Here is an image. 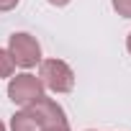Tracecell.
<instances>
[{"label": "cell", "instance_id": "30bf717a", "mask_svg": "<svg viewBox=\"0 0 131 131\" xmlns=\"http://www.w3.org/2000/svg\"><path fill=\"white\" fill-rule=\"evenodd\" d=\"M49 3H51V5H67L70 0H49Z\"/></svg>", "mask_w": 131, "mask_h": 131}, {"label": "cell", "instance_id": "ba28073f", "mask_svg": "<svg viewBox=\"0 0 131 131\" xmlns=\"http://www.w3.org/2000/svg\"><path fill=\"white\" fill-rule=\"evenodd\" d=\"M18 5V0H0V10H13Z\"/></svg>", "mask_w": 131, "mask_h": 131}, {"label": "cell", "instance_id": "52a82bcc", "mask_svg": "<svg viewBox=\"0 0 131 131\" xmlns=\"http://www.w3.org/2000/svg\"><path fill=\"white\" fill-rule=\"evenodd\" d=\"M113 8H116L123 18H131V0H113Z\"/></svg>", "mask_w": 131, "mask_h": 131}, {"label": "cell", "instance_id": "5b68a950", "mask_svg": "<svg viewBox=\"0 0 131 131\" xmlns=\"http://www.w3.org/2000/svg\"><path fill=\"white\" fill-rule=\"evenodd\" d=\"M10 126H13V131H41L39 118H36L28 108H23L21 113H16L13 121H10Z\"/></svg>", "mask_w": 131, "mask_h": 131}, {"label": "cell", "instance_id": "3957f363", "mask_svg": "<svg viewBox=\"0 0 131 131\" xmlns=\"http://www.w3.org/2000/svg\"><path fill=\"white\" fill-rule=\"evenodd\" d=\"M8 95L16 105H28L34 103L39 95H44V82L34 75H18L10 85H8Z\"/></svg>", "mask_w": 131, "mask_h": 131}, {"label": "cell", "instance_id": "8fae6325", "mask_svg": "<svg viewBox=\"0 0 131 131\" xmlns=\"http://www.w3.org/2000/svg\"><path fill=\"white\" fill-rule=\"evenodd\" d=\"M126 46H128V51H131V36H128V41H126Z\"/></svg>", "mask_w": 131, "mask_h": 131}, {"label": "cell", "instance_id": "7c38bea8", "mask_svg": "<svg viewBox=\"0 0 131 131\" xmlns=\"http://www.w3.org/2000/svg\"><path fill=\"white\" fill-rule=\"evenodd\" d=\"M0 131H5V126H3V123H0Z\"/></svg>", "mask_w": 131, "mask_h": 131}, {"label": "cell", "instance_id": "8992f818", "mask_svg": "<svg viewBox=\"0 0 131 131\" xmlns=\"http://www.w3.org/2000/svg\"><path fill=\"white\" fill-rule=\"evenodd\" d=\"M13 67H16V62H13L10 51L0 49V77H8V75H13Z\"/></svg>", "mask_w": 131, "mask_h": 131}, {"label": "cell", "instance_id": "6da1fadb", "mask_svg": "<svg viewBox=\"0 0 131 131\" xmlns=\"http://www.w3.org/2000/svg\"><path fill=\"white\" fill-rule=\"evenodd\" d=\"M39 77L54 93H70L75 88V75L67 67V62H62V59H46V62H41Z\"/></svg>", "mask_w": 131, "mask_h": 131}, {"label": "cell", "instance_id": "9c48e42d", "mask_svg": "<svg viewBox=\"0 0 131 131\" xmlns=\"http://www.w3.org/2000/svg\"><path fill=\"white\" fill-rule=\"evenodd\" d=\"M41 131H70V128H67V123H62V126H46Z\"/></svg>", "mask_w": 131, "mask_h": 131}, {"label": "cell", "instance_id": "277c9868", "mask_svg": "<svg viewBox=\"0 0 131 131\" xmlns=\"http://www.w3.org/2000/svg\"><path fill=\"white\" fill-rule=\"evenodd\" d=\"M36 118H39V123H41V128H46V126H62V123H67V118H64V111L51 100V98H44V95H39L34 103H28L26 105Z\"/></svg>", "mask_w": 131, "mask_h": 131}, {"label": "cell", "instance_id": "7a4b0ae2", "mask_svg": "<svg viewBox=\"0 0 131 131\" xmlns=\"http://www.w3.org/2000/svg\"><path fill=\"white\" fill-rule=\"evenodd\" d=\"M10 57L21 67H34L36 62H41V46L28 34H13L10 36Z\"/></svg>", "mask_w": 131, "mask_h": 131}]
</instances>
